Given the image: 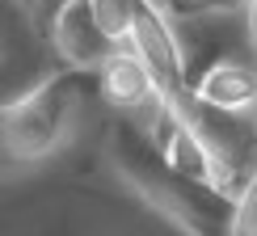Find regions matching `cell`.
Masks as SVG:
<instances>
[{"label": "cell", "mask_w": 257, "mask_h": 236, "mask_svg": "<svg viewBox=\"0 0 257 236\" xmlns=\"http://www.w3.org/2000/svg\"><path fill=\"white\" fill-rule=\"evenodd\" d=\"M97 80V72L84 68H63L55 76L30 84L26 93L5 101L0 110V148L9 160H42L63 144V135L72 131L76 105L84 97V84Z\"/></svg>", "instance_id": "cell-2"}, {"label": "cell", "mask_w": 257, "mask_h": 236, "mask_svg": "<svg viewBox=\"0 0 257 236\" xmlns=\"http://www.w3.org/2000/svg\"><path fill=\"white\" fill-rule=\"evenodd\" d=\"M47 42L63 59V68H84V72H97L101 63L118 51V42L101 30V21H97L89 0H72V5L55 17Z\"/></svg>", "instance_id": "cell-5"}, {"label": "cell", "mask_w": 257, "mask_h": 236, "mask_svg": "<svg viewBox=\"0 0 257 236\" xmlns=\"http://www.w3.org/2000/svg\"><path fill=\"white\" fill-rule=\"evenodd\" d=\"M244 47L257 63V0H249V9H244Z\"/></svg>", "instance_id": "cell-10"}, {"label": "cell", "mask_w": 257, "mask_h": 236, "mask_svg": "<svg viewBox=\"0 0 257 236\" xmlns=\"http://www.w3.org/2000/svg\"><path fill=\"white\" fill-rule=\"evenodd\" d=\"M249 0H177L173 17H240Z\"/></svg>", "instance_id": "cell-8"}, {"label": "cell", "mask_w": 257, "mask_h": 236, "mask_svg": "<svg viewBox=\"0 0 257 236\" xmlns=\"http://www.w3.org/2000/svg\"><path fill=\"white\" fill-rule=\"evenodd\" d=\"M93 13H97L101 30L110 34L118 47H126V38H131V26H135V9L139 0H89Z\"/></svg>", "instance_id": "cell-7"}, {"label": "cell", "mask_w": 257, "mask_h": 236, "mask_svg": "<svg viewBox=\"0 0 257 236\" xmlns=\"http://www.w3.org/2000/svg\"><path fill=\"white\" fill-rule=\"evenodd\" d=\"M148 5H152V9H160V13H165V17H173V9H177V0H148Z\"/></svg>", "instance_id": "cell-11"}, {"label": "cell", "mask_w": 257, "mask_h": 236, "mask_svg": "<svg viewBox=\"0 0 257 236\" xmlns=\"http://www.w3.org/2000/svg\"><path fill=\"white\" fill-rule=\"evenodd\" d=\"M198 101L232 114H257V72L240 59H219L190 84Z\"/></svg>", "instance_id": "cell-6"}, {"label": "cell", "mask_w": 257, "mask_h": 236, "mask_svg": "<svg viewBox=\"0 0 257 236\" xmlns=\"http://www.w3.org/2000/svg\"><path fill=\"white\" fill-rule=\"evenodd\" d=\"M97 89H101V97L110 101L114 110L135 118L139 127H152L160 118V110L169 105V97L160 93V84L152 80V72L144 68V59H139L131 47H118L97 68Z\"/></svg>", "instance_id": "cell-4"}, {"label": "cell", "mask_w": 257, "mask_h": 236, "mask_svg": "<svg viewBox=\"0 0 257 236\" xmlns=\"http://www.w3.org/2000/svg\"><path fill=\"white\" fill-rule=\"evenodd\" d=\"M126 47L144 59V68L152 72V80L160 84V93H165L173 105L181 97H190V63H186V51H181L173 17H165L160 9L148 5V0H139Z\"/></svg>", "instance_id": "cell-3"}, {"label": "cell", "mask_w": 257, "mask_h": 236, "mask_svg": "<svg viewBox=\"0 0 257 236\" xmlns=\"http://www.w3.org/2000/svg\"><path fill=\"white\" fill-rule=\"evenodd\" d=\"M114 169L160 219H169L186 236H232L236 194L215 181L190 177L160 152V144L135 118H122L114 127Z\"/></svg>", "instance_id": "cell-1"}, {"label": "cell", "mask_w": 257, "mask_h": 236, "mask_svg": "<svg viewBox=\"0 0 257 236\" xmlns=\"http://www.w3.org/2000/svg\"><path fill=\"white\" fill-rule=\"evenodd\" d=\"M232 236H257V173L240 186L236 215H232Z\"/></svg>", "instance_id": "cell-9"}, {"label": "cell", "mask_w": 257, "mask_h": 236, "mask_svg": "<svg viewBox=\"0 0 257 236\" xmlns=\"http://www.w3.org/2000/svg\"><path fill=\"white\" fill-rule=\"evenodd\" d=\"M13 5H17V9H26V13H34V5H38V0H13Z\"/></svg>", "instance_id": "cell-12"}]
</instances>
